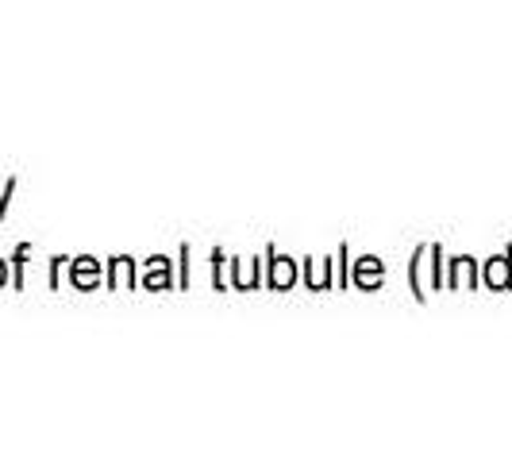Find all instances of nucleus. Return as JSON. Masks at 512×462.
I'll return each instance as SVG.
<instances>
[{
  "mask_svg": "<svg viewBox=\"0 0 512 462\" xmlns=\"http://www.w3.org/2000/svg\"><path fill=\"white\" fill-rule=\"evenodd\" d=\"M0 285H4V262H0Z\"/></svg>",
  "mask_w": 512,
  "mask_h": 462,
  "instance_id": "1",
  "label": "nucleus"
}]
</instances>
